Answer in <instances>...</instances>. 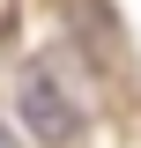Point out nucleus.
Masks as SVG:
<instances>
[{"mask_svg": "<svg viewBox=\"0 0 141 148\" xmlns=\"http://www.w3.org/2000/svg\"><path fill=\"white\" fill-rule=\"evenodd\" d=\"M22 126H30L37 141H74V126H82V111L67 104V89L52 82V67L22 74Z\"/></svg>", "mask_w": 141, "mask_h": 148, "instance_id": "1", "label": "nucleus"}]
</instances>
